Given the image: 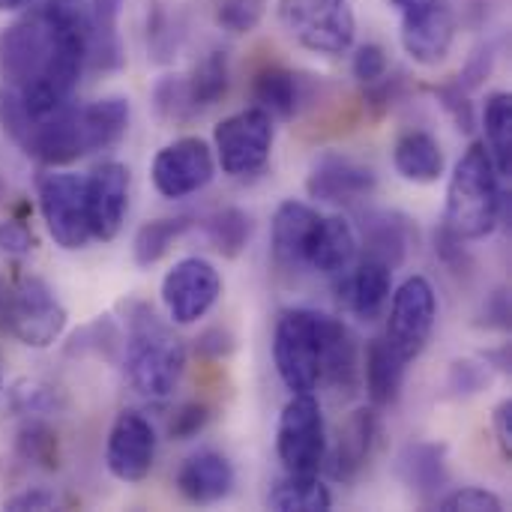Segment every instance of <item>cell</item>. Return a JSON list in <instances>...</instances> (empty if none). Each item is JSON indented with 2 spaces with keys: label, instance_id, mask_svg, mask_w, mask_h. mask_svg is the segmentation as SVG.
<instances>
[{
  "label": "cell",
  "instance_id": "16",
  "mask_svg": "<svg viewBox=\"0 0 512 512\" xmlns=\"http://www.w3.org/2000/svg\"><path fill=\"white\" fill-rule=\"evenodd\" d=\"M87 222L93 240L111 243L129 213V168L120 162H102L84 177Z\"/></svg>",
  "mask_w": 512,
  "mask_h": 512
},
{
  "label": "cell",
  "instance_id": "33",
  "mask_svg": "<svg viewBox=\"0 0 512 512\" xmlns=\"http://www.w3.org/2000/svg\"><path fill=\"white\" fill-rule=\"evenodd\" d=\"M228 84H231V63H228V51H222V48H213L186 75V87H189V96H192V105L198 114L204 108H213L216 102H222L228 93Z\"/></svg>",
  "mask_w": 512,
  "mask_h": 512
},
{
  "label": "cell",
  "instance_id": "35",
  "mask_svg": "<svg viewBox=\"0 0 512 512\" xmlns=\"http://www.w3.org/2000/svg\"><path fill=\"white\" fill-rule=\"evenodd\" d=\"M204 231H207V240L213 243V249L222 255V258H240L252 240V231H255V222L246 210L240 207H225V210H216L207 222H204Z\"/></svg>",
  "mask_w": 512,
  "mask_h": 512
},
{
  "label": "cell",
  "instance_id": "51",
  "mask_svg": "<svg viewBox=\"0 0 512 512\" xmlns=\"http://www.w3.org/2000/svg\"><path fill=\"white\" fill-rule=\"evenodd\" d=\"M30 0H0V12H15L21 6H27Z\"/></svg>",
  "mask_w": 512,
  "mask_h": 512
},
{
  "label": "cell",
  "instance_id": "20",
  "mask_svg": "<svg viewBox=\"0 0 512 512\" xmlns=\"http://www.w3.org/2000/svg\"><path fill=\"white\" fill-rule=\"evenodd\" d=\"M174 486L189 504L198 507L219 504L234 489V465L228 462V456L216 450H198L180 465Z\"/></svg>",
  "mask_w": 512,
  "mask_h": 512
},
{
  "label": "cell",
  "instance_id": "9",
  "mask_svg": "<svg viewBox=\"0 0 512 512\" xmlns=\"http://www.w3.org/2000/svg\"><path fill=\"white\" fill-rule=\"evenodd\" d=\"M36 195H39V213L45 219V228L60 249L75 252L93 240L87 222V201H84V177L51 168L39 174Z\"/></svg>",
  "mask_w": 512,
  "mask_h": 512
},
{
  "label": "cell",
  "instance_id": "19",
  "mask_svg": "<svg viewBox=\"0 0 512 512\" xmlns=\"http://www.w3.org/2000/svg\"><path fill=\"white\" fill-rule=\"evenodd\" d=\"M339 288V303L360 321H375L393 291V267L363 255L354 261L342 276H336Z\"/></svg>",
  "mask_w": 512,
  "mask_h": 512
},
{
  "label": "cell",
  "instance_id": "4",
  "mask_svg": "<svg viewBox=\"0 0 512 512\" xmlns=\"http://www.w3.org/2000/svg\"><path fill=\"white\" fill-rule=\"evenodd\" d=\"M0 330L27 348H51L66 330V309L39 276L0 282Z\"/></svg>",
  "mask_w": 512,
  "mask_h": 512
},
{
  "label": "cell",
  "instance_id": "3",
  "mask_svg": "<svg viewBox=\"0 0 512 512\" xmlns=\"http://www.w3.org/2000/svg\"><path fill=\"white\" fill-rule=\"evenodd\" d=\"M186 372L183 339L144 303L129 306L126 378L132 390L150 402L168 399Z\"/></svg>",
  "mask_w": 512,
  "mask_h": 512
},
{
  "label": "cell",
  "instance_id": "37",
  "mask_svg": "<svg viewBox=\"0 0 512 512\" xmlns=\"http://www.w3.org/2000/svg\"><path fill=\"white\" fill-rule=\"evenodd\" d=\"M216 24L234 36L252 33L264 18V0H216Z\"/></svg>",
  "mask_w": 512,
  "mask_h": 512
},
{
  "label": "cell",
  "instance_id": "38",
  "mask_svg": "<svg viewBox=\"0 0 512 512\" xmlns=\"http://www.w3.org/2000/svg\"><path fill=\"white\" fill-rule=\"evenodd\" d=\"M438 510L444 512H504V501L480 486H465L456 489L444 498H438Z\"/></svg>",
  "mask_w": 512,
  "mask_h": 512
},
{
  "label": "cell",
  "instance_id": "1",
  "mask_svg": "<svg viewBox=\"0 0 512 512\" xmlns=\"http://www.w3.org/2000/svg\"><path fill=\"white\" fill-rule=\"evenodd\" d=\"M87 63V15L69 0H45L0 30V84L18 90L30 117L72 99Z\"/></svg>",
  "mask_w": 512,
  "mask_h": 512
},
{
  "label": "cell",
  "instance_id": "8",
  "mask_svg": "<svg viewBox=\"0 0 512 512\" xmlns=\"http://www.w3.org/2000/svg\"><path fill=\"white\" fill-rule=\"evenodd\" d=\"M273 135H276L273 117L264 108L258 105L243 108L216 123L213 129L216 162L228 177H252L270 162Z\"/></svg>",
  "mask_w": 512,
  "mask_h": 512
},
{
  "label": "cell",
  "instance_id": "39",
  "mask_svg": "<svg viewBox=\"0 0 512 512\" xmlns=\"http://www.w3.org/2000/svg\"><path fill=\"white\" fill-rule=\"evenodd\" d=\"M492 372L489 363L483 366L480 360H456L450 366V378H447V390L453 396H477L489 387Z\"/></svg>",
  "mask_w": 512,
  "mask_h": 512
},
{
  "label": "cell",
  "instance_id": "23",
  "mask_svg": "<svg viewBox=\"0 0 512 512\" xmlns=\"http://www.w3.org/2000/svg\"><path fill=\"white\" fill-rule=\"evenodd\" d=\"M357 252L360 240L354 225L345 216H321V225L309 249V270L336 279L357 261Z\"/></svg>",
  "mask_w": 512,
  "mask_h": 512
},
{
  "label": "cell",
  "instance_id": "34",
  "mask_svg": "<svg viewBox=\"0 0 512 512\" xmlns=\"http://www.w3.org/2000/svg\"><path fill=\"white\" fill-rule=\"evenodd\" d=\"M192 228V219L189 216H171V219H153V222H144L132 240V258L138 267H153L159 264L171 246Z\"/></svg>",
  "mask_w": 512,
  "mask_h": 512
},
{
  "label": "cell",
  "instance_id": "43",
  "mask_svg": "<svg viewBox=\"0 0 512 512\" xmlns=\"http://www.w3.org/2000/svg\"><path fill=\"white\" fill-rule=\"evenodd\" d=\"M351 72L360 84H375L387 75V51L378 42H366L351 57Z\"/></svg>",
  "mask_w": 512,
  "mask_h": 512
},
{
  "label": "cell",
  "instance_id": "40",
  "mask_svg": "<svg viewBox=\"0 0 512 512\" xmlns=\"http://www.w3.org/2000/svg\"><path fill=\"white\" fill-rule=\"evenodd\" d=\"M18 447H21L24 459L42 462L45 468H57V441L45 426H39V423L24 426V432L18 438Z\"/></svg>",
  "mask_w": 512,
  "mask_h": 512
},
{
  "label": "cell",
  "instance_id": "29",
  "mask_svg": "<svg viewBox=\"0 0 512 512\" xmlns=\"http://www.w3.org/2000/svg\"><path fill=\"white\" fill-rule=\"evenodd\" d=\"M393 165L411 183H435L444 174L447 159H444L441 141L432 132L414 129V132H405L396 141V147H393Z\"/></svg>",
  "mask_w": 512,
  "mask_h": 512
},
{
  "label": "cell",
  "instance_id": "44",
  "mask_svg": "<svg viewBox=\"0 0 512 512\" xmlns=\"http://www.w3.org/2000/svg\"><path fill=\"white\" fill-rule=\"evenodd\" d=\"M33 249H36V237L24 222H18V219H3L0 222V252L3 255L24 258Z\"/></svg>",
  "mask_w": 512,
  "mask_h": 512
},
{
  "label": "cell",
  "instance_id": "50",
  "mask_svg": "<svg viewBox=\"0 0 512 512\" xmlns=\"http://www.w3.org/2000/svg\"><path fill=\"white\" fill-rule=\"evenodd\" d=\"M54 504H57V501H54L51 492H45V489H30V492H21V495L9 498V501H6V510H51Z\"/></svg>",
  "mask_w": 512,
  "mask_h": 512
},
{
  "label": "cell",
  "instance_id": "21",
  "mask_svg": "<svg viewBox=\"0 0 512 512\" xmlns=\"http://www.w3.org/2000/svg\"><path fill=\"white\" fill-rule=\"evenodd\" d=\"M360 375L363 363L354 333L339 318L321 312V381L339 393H354Z\"/></svg>",
  "mask_w": 512,
  "mask_h": 512
},
{
  "label": "cell",
  "instance_id": "28",
  "mask_svg": "<svg viewBox=\"0 0 512 512\" xmlns=\"http://www.w3.org/2000/svg\"><path fill=\"white\" fill-rule=\"evenodd\" d=\"M120 12L123 0H93L87 12V60L96 69H120L123 42H120Z\"/></svg>",
  "mask_w": 512,
  "mask_h": 512
},
{
  "label": "cell",
  "instance_id": "10",
  "mask_svg": "<svg viewBox=\"0 0 512 512\" xmlns=\"http://www.w3.org/2000/svg\"><path fill=\"white\" fill-rule=\"evenodd\" d=\"M399 12V39L405 54L420 66L447 60L456 39V15L450 0H387Z\"/></svg>",
  "mask_w": 512,
  "mask_h": 512
},
{
  "label": "cell",
  "instance_id": "6",
  "mask_svg": "<svg viewBox=\"0 0 512 512\" xmlns=\"http://www.w3.org/2000/svg\"><path fill=\"white\" fill-rule=\"evenodd\" d=\"M273 363L291 393H315L321 384V312L288 309L276 321Z\"/></svg>",
  "mask_w": 512,
  "mask_h": 512
},
{
  "label": "cell",
  "instance_id": "2",
  "mask_svg": "<svg viewBox=\"0 0 512 512\" xmlns=\"http://www.w3.org/2000/svg\"><path fill=\"white\" fill-rule=\"evenodd\" d=\"M501 174L483 141L471 144L456 162L447 183V207L444 228H450L459 240H483L492 234L504 216L507 195L501 189Z\"/></svg>",
  "mask_w": 512,
  "mask_h": 512
},
{
  "label": "cell",
  "instance_id": "12",
  "mask_svg": "<svg viewBox=\"0 0 512 512\" xmlns=\"http://www.w3.org/2000/svg\"><path fill=\"white\" fill-rule=\"evenodd\" d=\"M213 177H216L213 147L195 135L165 144L150 165L153 189L168 201H180L201 192L204 186H210Z\"/></svg>",
  "mask_w": 512,
  "mask_h": 512
},
{
  "label": "cell",
  "instance_id": "22",
  "mask_svg": "<svg viewBox=\"0 0 512 512\" xmlns=\"http://www.w3.org/2000/svg\"><path fill=\"white\" fill-rule=\"evenodd\" d=\"M378 432V408H357L339 432V444L330 456V477L339 483H351L369 465Z\"/></svg>",
  "mask_w": 512,
  "mask_h": 512
},
{
  "label": "cell",
  "instance_id": "36",
  "mask_svg": "<svg viewBox=\"0 0 512 512\" xmlns=\"http://www.w3.org/2000/svg\"><path fill=\"white\" fill-rule=\"evenodd\" d=\"M153 105H156V114L171 123H186L198 114L186 87V75L159 78V84L153 87Z\"/></svg>",
  "mask_w": 512,
  "mask_h": 512
},
{
  "label": "cell",
  "instance_id": "42",
  "mask_svg": "<svg viewBox=\"0 0 512 512\" xmlns=\"http://www.w3.org/2000/svg\"><path fill=\"white\" fill-rule=\"evenodd\" d=\"M210 408L204 405V402H186V405H180L177 411H174V417L168 420V435L174 438V441H189V438H195L198 432H204L207 429V423H210Z\"/></svg>",
  "mask_w": 512,
  "mask_h": 512
},
{
  "label": "cell",
  "instance_id": "13",
  "mask_svg": "<svg viewBox=\"0 0 512 512\" xmlns=\"http://www.w3.org/2000/svg\"><path fill=\"white\" fill-rule=\"evenodd\" d=\"M162 306L171 324L201 321L222 297V276L207 258H183L162 279Z\"/></svg>",
  "mask_w": 512,
  "mask_h": 512
},
{
  "label": "cell",
  "instance_id": "7",
  "mask_svg": "<svg viewBox=\"0 0 512 512\" xmlns=\"http://www.w3.org/2000/svg\"><path fill=\"white\" fill-rule=\"evenodd\" d=\"M276 456L285 474H318L324 468L327 432L315 393H291L276 426Z\"/></svg>",
  "mask_w": 512,
  "mask_h": 512
},
{
  "label": "cell",
  "instance_id": "48",
  "mask_svg": "<svg viewBox=\"0 0 512 512\" xmlns=\"http://www.w3.org/2000/svg\"><path fill=\"white\" fill-rule=\"evenodd\" d=\"M195 351L201 357H210V360H222L234 351V336L222 327H213V330H204L195 342Z\"/></svg>",
  "mask_w": 512,
  "mask_h": 512
},
{
  "label": "cell",
  "instance_id": "47",
  "mask_svg": "<svg viewBox=\"0 0 512 512\" xmlns=\"http://www.w3.org/2000/svg\"><path fill=\"white\" fill-rule=\"evenodd\" d=\"M492 63H495V51H492V45H480L474 54H471V60H468V66L462 69V75H459V87L462 90H474V87H480L483 84V78H489V72H492Z\"/></svg>",
  "mask_w": 512,
  "mask_h": 512
},
{
  "label": "cell",
  "instance_id": "15",
  "mask_svg": "<svg viewBox=\"0 0 512 512\" xmlns=\"http://www.w3.org/2000/svg\"><path fill=\"white\" fill-rule=\"evenodd\" d=\"M156 462V432L141 411H120L105 444V465L120 483H141Z\"/></svg>",
  "mask_w": 512,
  "mask_h": 512
},
{
  "label": "cell",
  "instance_id": "45",
  "mask_svg": "<svg viewBox=\"0 0 512 512\" xmlns=\"http://www.w3.org/2000/svg\"><path fill=\"white\" fill-rule=\"evenodd\" d=\"M15 402H18L21 414H54L57 411V393L51 387H39V384L15 387Z\"/></svg>",
  "mask_w": 512,
  "mask_h": 512
},
{
  "label": "cell",
  "instance_id": "24",
  "mask_svg": "<svg viewBox=\"0 0 512 512\" xmlns=\"http://www.w3.org/2000/svg\"><path fill=\"white\" fill-rule=\"evenodd\" d=\"M399 474L402 483L420 495L423 501H438L441 492L450 486V468H447V447L444 444H408L399 456Z\"/></svg>",
  "mask_w": 512,
  "mask_h": 512
},
{
  "label": "cell",
  "instance_id": "27",
  "mask_svg": "<svg viewBox=\"0 0 512 512\" xmlns=\"http://www.w3.org/2000/svg\"><path fill=\"white\" fill-rule=\"evenodd\" d=\"M129 114H132V105L126 96H102L90 105H78L84 150L99 153V150L114 147L129 129Z\"/></svg>",
  "mask_w": 512,
  "mask_h": 512
},
{
  "label": "cell",
  "instance_id": "25",
  "mask_svg": "<svg viewBox=\"0 0 512 512\" xmlns=\"http://www.w3.org/2000/svg\"><path fill=\"white\" fill-rule=\"evenodd\" d=\"M408 360L387 342V339H372L366 348L363 360V375H366V393L372 408H390L396 405L402 384H405Z\"/></svg>",
  "mask_w": 512,
  "mask_h": 512
},
{
  "label": "cell",
  "instance_id": "46",
  "mask_svg": "<svg viewBox=\"0 0 512 512\" xmlns=\"http://www.w3.org/2000/svg\"><path fill=\"white\" fill-rule=\"evenodd\" d=\"M147 36H150V45H153V51H156V57H159V60H168V57H171V51L177 48V39H174V33H171L168 12H165L159 3H156L153 18H150V24H147Z\"/></svg>",
  "mask_w": 512,
  "mask_h": 512
},
{
  "label": "cell",
  "instance_id": "49",
  "mask_svg": "<svg viewBox=\"0 0 512 512\" xmlns=\"http://www.w3.org/2000/svg\"><path fill=\"white\" fill-rule=\"evenodd\" d=\"M495 435H498L501 453L512 462V399H504L495 408Z\"/></svg>",
  "mask_w": 512,
  "mask_h": 512
},
{
  "label": "cell",
  "instance_id": "11",
  "mask_svg": "<svg viewBox=\"0 0 512 512\" xmlns=\"http://www.w3.org/2000/svg\"><path fill=\"white\" fill-rule=\"evenodd\" d=\"M438 324V294L426 276H408L390 303L387 342L411 363L423 354Z\"/></svg>",
  "mask_w": 512,
  "mask_h": 512
},
{
  "label": "cell",
  "instance_id": "32",
  "mask_svg": "<svg viewBox=\"0 0 512 512\" xmlns=\"http://www.w3.org/2000/svg\"><path fill=\"white\" fill-rule=\"evenodd\" d=\"M267 507L276 512H327L333 495L318 474H288L267 495Z\"/></svg>",
  "mask_w": 512,
  "mask_h": 512
},
{
  "label": "cell",
  "instance_id": "30",
  "mask_svg": "<svg viewBox=\"0 0 512 512\" xmlns=\"http://www.w3.org/2000/svg\"><path fill=\"white\" fill-rule=\"evenodd\" d=\"M252 96L258 108H264L270 117L291 120L303 105V78L282 66H267L252 81Z\"/></svg>",
  "mask_w": 512,
  "mask_h": 512
},
{
  "label": "cell",
  "instance_id": "26",
  "mask_svg": "<svg viewBox=\"0 0 512 512\" xmlns=\"http://www.w3.org/2000/svg\"><path fill=\"white\" fill-rule=\"evenodd\" d=\"M417 231L411 225V219H405L402 213H366L363 219V255L378 258L384 264H390L393 270L405 261L411 243H414Z\"/></svg>",
  "mask_w": 512,
  "mask_h": 512
},
{
  "label": "cell",
  "instance_id": "31",
  "mask_svg": "<svg viewBox=\"0 0 512 512\" xmlns=\"http://www.w3.org/2000/svg\"><path fill=\"white\" fill-rule=\"evenodd\" d=\"M483 132H486V150L498 168L501 177L512 174V96L507 90L489 93L483 105Z\"/></svg>",
  "mask_w": 512,
  "mask_h": 512
},
{
  "label": "cell",
  "instance_id": "14",
  "mask_svg": "<svg viewBox=\"0 0 512 512\" xmlns=\"http://www.w3.org/2000/svg\"><path fill=\"white\" fill-rule=\"evenodd\" d=\"M15 144L21 147L24 156L36 159L39 165H48V168H60V165H69V162L87 156L78 105L66 102L45 117H33L21 129Z\"/></svg>",
  "mask_w": 512,
  "mask_h": 512
},
{
  "label": "cell",
  "instance_id": "52",
  "mask_svg": "<svg viewBox=\"0 0 512 512\" xmlns=\"http://www.w3.org/2000/svg\"><path fill=\"white\" fill-rule=\"evenodd\" d=\"M0 387H3V372H0Z\"/></svg>",
  "mask_w": 512,
  "mask_h": 512
},
{
  "label": "cell",
  "instance_id": "41",
  "mask_svg": "<svg viewBox=\"0 0 512 512\" xmlns=\"http://www.w3.org/2000/svg\"><path fill=\"white\" fill-rule=\"evenodd\" d=\"M435 96L462 132L471 135L477 129V117H474V105L468 99V90H462L459 84H441V87H435Z\"/></svg>",
  "mask_w": 512,
  "mask_h": 512
},
{
  "label": "cell",
  "instance_id": "5",
  "mask_svg": "<svg viewBox=\"0 0 512 512\" xmlns=\"http://www.w3.org/2000/svg\"><path fill=\"white\" fill-rule=\"evenodd\" d=\"M279 24L306 51L339 57L354 45L357 18L351 0H279Z\"/></svg>",
  "mask_w": 512,
  "mask_h": 512
},
{
  "label": "cell",
  "instance_id": "18",
  "mask_svg": "<svg viewBox=\"0 0 512 512\" xmlns=\"http://www.w3.org/2000/svg\"><path fill=\"white\" fill-rule=\"evenodd\" d=\"M321 225V213L303 201H282L273 213L270 225V246L273 258L285 270H303L309 267V249L315 240V231Z\"/></svg>",
  "mask_w": 512,
  "mask_h": 512
},
{
  "label": "cell",
  "instance_id": "17",
  "mask_svg": "<svg viewBox=\"0 0 512 512\" xmlns=\"http://www.w3.org/2000/svg\"><path fill=\"white\" fill-rule=\"evenodd\" d=\"M375 189H378V174L369 165L336 150H324L312 162L306 177L309 198L324 204H354L369 198Z\"/></svg>",
  "mask_w": 512,
  "mask_h": 512
}]
</instances>
